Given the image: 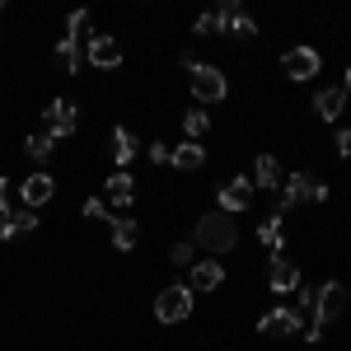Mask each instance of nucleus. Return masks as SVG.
Listing matches in <instances>:
<instances>
[{
  "instance_id": "obj_1",
  "label": "nucleus",
  "mask_w": 351,
  "mask_h": 351,
  "mask_svg": "<svg viewBox=\"0 0 351 351\" xmlns=\"http://www.w3.org/2000/svg\"><path fill=\"white\" fill-rule=\"evenodd\" d=\"M197 243L211 248V253H230L239 243V230H234V220L225 216V211H211V216L197 220Z\"/></svg>"
},
{
  "instance_id": "obj_2",
  "label": "nucleus",
  "mask_w": 351,
  "mask_h": 351,
  "mask_svg": "<svg viewBox=\"0 0 351 351\" xmlns=\"http://www.w3.org/2000/svg\"><path fill=\"white\" fill-rule=\"evenodd\" d=\"M183 66H188V75H192V94H197L202 104H220V99L230 94V84H225V75H220L216 66H202V61H192V56H183Z\"/></svg>"
},
{
  "instance_id": "obj_3",
  "label": "nucleus",
  "mask_w": 351,
  "mask_h": 351,
  "mask_svg": "<svg viewBox=\"0 0 351 351\" xmlns=\"http://www.w3.org/2000/svg\"><path fill=\"white\" fill-rule=\"evenodd\" d=\"M295 202H328V183H324V178H314V173H291V178L281 183V202H276V211H286V206H295Z\"/></svg>"
},
{
  "instance_id": "obj_4",
  "label": "nucleus",
  "mask_w": 351,
  "mask_h": 351,
  "mask_svg": "<svg viewBox=\"0 0 351 351\" xmlns=\"http://www.w3.org/2000/svg\"><path fill=\"white\" fill-rule=\"evenodd\" d=\"M192 314V291L188 286H164L160 300H155V319L160 324H178V319H188Z\"/></svg>"
},
{
  "instance_id": "obj_5",
  "label": "nucleus",
  "mask_w": 351,
  "mask_h": 351,
  "mask_svg": "<svg viewBox=\"0 0 351 351\" xmlns=\"http://www.w3.org/2000/svg\"><path fill=\"white\" fill-rule=\"evenodd\" d=\"M342 309H347V286H342V281H328V286L314 291V324L319 328H324L328 319H337Z\"/></svg>"
},
{
  "instance_id": "obj_6",
  "label": "nucleus",
  "mask_w": 351,
  "mask_h": 351,
  "mask_svg": "<svg viewBox=\"0 0 351 351\" xmlns=\"http://www.w3.org/2000/svg\"><path fill=\"white\" fill-rule=\"evenodd\" d=\"M75 122H80V108L71 104V99H52V108H47V136H71L75 132Z\"/></svg>"
},
{
  "instance_id": "obj_7",
  "label": "nucleus",
  "mask_w": 351,
  "mask_h": 351,
  "mask_svg": "<svg viewBox=\"0 0 351 351\" xmlns=\"http://www.w3.org/2000/svg\"><path fill=\"white\" fill-rule=\"evenodd\" d=\"M281 71L291 80H309V75H319V52L314 47H291V52L281 56Z\"/></svg>"
},
{
  "instance_id": "obj_8",
  "label": "nucleus",
  "mask_w": 351,
  "mask_h": 351,
  "mask_svg": "<svg viewBox=\"0 0 351 351\" xmlns=\"http://www.w3.org/2000/svg\"><path fill=\"white\" fill-rule=\"evenodd\" d=\"M248 206H253V178H230L220 188V211L234 216V211H248Z\"/></svg>"
},
{
  "instance_id": "obj_9",
  "label": "nucleus",
  "mask_w": 351,
  "mask_h": 351,
  "mask_svg": "<svg viewBox=\"0 0 351 351\" xmlns=\"http://www.w3.org/2000/svg\"><path fill=\"white\" fill-rule=\"evenodd\" d=\"M89 61H94L99 71L122 66V47H117V38H108V33H94V38H89Z\"/></svg>"
},
{
  "instance_id": "obj_10",
  "label": "nucleus",
  "mask_w": 351,
  "mask_h": 351,
  "mask_svg": "<svg viewBox=\"0 0 351 351\" xmlns=\"http://www.w3.org/2000/svg\"><path fill=\"white\" fill-rule=\"evenodd\" d=\"M234 14H239V0H225V5H216L211 14L197 19V33H202V38H206V33H225V28L234 24Z\"/></svg>"
},
{
  "instance_id": "obj_11",
  "label": "nucleus",
  "mask_w": 351,
  "mask_h": 351,
  "mask_svg": "<svg viewBox=\"0 0 351 351\" xmlns=\"http://www.w3.org/2000/svg\"><path fill=\"white\" fill-rule=\"evenodd\" d=\"M28 230H38V211H33V206H19V211L0 216V239H19Z\"/></svg>"
},
{
  "instance_id": "obj_12",
  "label": "nucleus",
  "mask_w": 351,
  "mask_h": 351,
  "mask_svg": "<svg viewBox=\"0 0 351 351\" xmlns=\"http://www.w3.org/2000/svg\"><path fill=\"white\" fill-rule=\"evenodd\" d=\"M295 286H300V267L286 253H276V258H271V291L286 295V291H295Z\"/></svg>"
},
{
  "instance_id": "obj_13",
  "label": "nucleus",
  "mask_w": 351,
  "mask_h": 351,
  "mask_svg": "<svg viewBox=\"0 0 351 351\" xmlns=\"http://www.w3.org/2000/svg\"><path fill=\"white\" fill-rule=\"evenodd\" d=\"M258 328H263V332H281V337H300V314L281 304V309L263 314V324H258Z\"/></svg>"
},
{
  "instance_id": "obj_14",
  "label": "nucleus",
  "mask_w": 351,
  "mask_h": 351,
  "mask_svg": "<svg viewBox=\"0 0 351 351\" xmlns=\"http://www.w3.org/2000/svg\"><path fill=\"white\" fill-rule=\"evenodd\" d=\"M314 108H319L324 122H337V117L347 112V89H342V84H337V89H319V94H314Z\"/></svg>"
},
{
  "instance_id": "obj_15",
  "label": "nucleus",
  "mask_w": 351,
  "mask_h": 351,
  "mask_svg": "<svg viewBox=\"0 0 351 351\" xmlns=\"http://www.w3.org/2000/svg\"><path fill=\"white\" fill-rule=\"evenodd\" d=\"M24 206H33V211H38V206H43V202H52V192H56V183L52 178H47V173H33V178H24Z\"/></svg>"
},
{
  "instance_id": "obj_16",
  "label": "nucleus",
  "mask_w": 351,
  "mask_h": 351,
  "mask_svg": "<svg viewBox=\"0 0 351 351\" xmlns=\"http://www.w3.org/2000/svg\"><path fill=\"white\" fill-rule=\"evenodd\" d=\"M281 183H286L281 164L271 160V155H258V164H253V188H276L281 192Z\"/></svg>"
},
{
  "instance_id": "obj_17",
  "label": "nucleus",
  "mask_w": 351,
  "mask_h": 351,
  "mask_svg": "<svg viewBox=\"0 0 351 351\" xmlns=\"http://www.w3.org/2000/svg\"><path fill=\"white\" fill-rule=\"evenodd\" d=\"M108 145H112V160L122 164V169H127V164L141 155V141H136L127 127H112V141H108Z\"/></svg>"
},
{
  "instance_id": "obj_18",
  "label": "nucleus",
  "mask_w": 351,
  "mask_h": 351,
  "mask_svg": "<svg viewBox=\"0 0 351 351\" xmlns=\"http://www.w3.org/2000/svg\"><path fill=\"white\" fill-rule=\"evenodd\" d=\"M225 281V263H192V291H216Z\"/></svg>"
},
{
  "instance_id": "obj_19",
  "label": "nucleus",
  "mask_w": 351,
  "mask_h": 351,
  "mask_svg": "<svg viewBox=\"0 0 351 351\" xmlns=\"http://www.w3.org/2000/svg\"><path fill=\"white\" fill-rule=\"evenodd\" d=\"M104 192H108V202H112V206H127V202L136 197V183H132V173H127V169H117V173H112L108 183H104Z\"/></svg>"
},
{
  "instance_id": "obj_20",
  "label": "nucleus",
  "mask_w": 351,
  "mask_h": 351,
  "mask_svg": "<svg viewBox=\"0 0 351 351\" xmlns=\"http://www.w3.org/2000/svg\"><path fill=\"white\" fill-rule=\"evenodd\" d=\"M169 164H173V169H202V164H206V150H202L197 141H183L178 150H169Z\"/></svg>"
},
{
  "instance_id": "obj_21",
  "label": "nucleus",
  "mask_w": 351,
  "mask_h": 351,
  "mask_svg": "<svg viewBox=\"0 0 351 351\" xmlns=\"http://www.w3.org/2000/svg\"><path fill=\"white\" fill-rule=\"evenodd\" d=\"M108 225H112V243H117L122 253H132V248H136V239H141L136 220H132V216H117V220H108Z\"/></svg>"
},
{
  "instance_id": "obj_22",
  "label": "nucleus",
  "mask_w": 351,
  "mask_h": 351,
  "mask_svg": "<svg viewBox=\"0 0 351 351\" xmlns=\"http://www.w3.org/2000/svg\"><path fill=\"white\" fill-rule=\"evenodd\" d=\"M258 239L267 243L271 253H281V239H286V234H281V211H276V216H267L263 225H258Z\"/></svg>"
},
{
  "instance_id": "obj_23",
  "label": "nucleus",
  "mask_w": 351,
  "mask_h": 351,
  "mask_svg": "<svg viewBox=\"0 0 351 351\" xmlns=\"http://www.w3.org/2000/svg\"><path fill=\"white\" fill-rule=\"evenodd\" d=\"M56 56H61V66H66V75H75V71H80V47H75V43H71V38H61V43H56Z\"/></svg>"
},
{
  "instance_id": "obj_24",
  "label": "nucleus",
  "mask_w": 351,
  "mask_h": 351,
  "mask_svg": "<svg viewBox=\"0 0 351 351\" xmlns=\"http://www.w3.org/2000/svg\"><path fill=\"white\" fill-rule=\"evenodd\" d=\"M24 155H33V160L43 164L47 155H52V136H47V132H33V136L24 141Z\"/></svg>"
},
{
  "instance_id": "obj_25",
  "label": "nucleus",
  "mask_w": 351,
  "mask_h": 351,
  "mask_svg": "<svg viewBox=\"0 0 351 351\" xmlns=\"http://www.w3.org/2000/svg\"><path fill=\"white\" fill-rule=\"evenodd\" d=\"M206 127H211V117H206V112H202V108L183 112V132H188L192 141H197V136H206Z\"/></svg>"
},
{
  "instance_id": "obj_26",
  "label": "nucleus",
  "mask_w": 351,
  "mask_h": 351,
  "mask_svg": "<svg viewBox=\"0 0 351 351\" xmlns=\"http://www.w3.org/2000/svg\"><path fill=\"white\" fill-rule=\"evenodd\" d=\"M84 33H89V14H84V10H75V14L66 19V38L75 43V38H84Z\"/></svg>"
},
{
  "instance_id": "obj_27",
  "label": "nucleus",
  "mask_w": 351,
  "mask_h": 351,
  "mask_svg": "<svg viewBox=\"0 0 351 351\" xmlns=\"http://www.w3.org/2000/svg\"><path fill=\"white\" fill-rule=\"evenodd\" d=\"M84 216H89V220H112V211H108L104 197H89V202H84Z\"/></svg>"
},
{
  "instance_id": "obj_28",
  "label": "nucleus",
  "mask_w": 351,
  "mask_h": 351,
  "mask_svg": "<svg viewBox=\"0 0 351 351\" xmlns=\"http://www.w3.org/2000/svg\"><path fill=\"white\" fill-rule=\"evenodd\" d=\"M169 263L173 267H192V243H173L169 248Z\"/></svg>"
},
{
  "instance_id": "obj_29",
  "label": "nucleus",
  "mask_w": 351,
  "mask_h": 351,
  "mask_svg": "<svg viewBox=\"0 0 351 351\" xmlns=\"http://www.w3.org/2000/svg\"><path fill=\"white\" fill-rule=\"evenodd\" d=\"M230 28H234L239 38H253V33H258V24H253V19H248L243 10H239V14H234V24H230Z\"/></svg>"
},
{
  "instance_id": "obj_30",
  "label": "nucleus",
  "mask_w": 351,
  "mask_h": 351,
  "mask_svg": "<svg viewBox=\"0 0 351 351\" xmlns=\"http://www.w3.org/2000/svg\"><path fill=\"white\" fill-rule=\"evenodd\" d=\"M337 155H351V127H337Z\"/></svg>"
},
{
  "instance_id": "obj_31",
  "label": "nucleus",
  "mask_w": 351,
  "mask_h": 351,
  "mask_svg": "<svg viewBox=\"0 0 351 351\" xmlns=\"http://www.w3.org/2000/svg\"><path fill=\"white\" fill-rule=\"evenodd\" d=\"M295 300H300V309H314V291H304V286H295Z\"/></svg>"
},
{
  "instance_id": "obj_32",
  "label": "nucleus",
  "mask_w": 351,
  "mask_h": 351,
  "mask_svg": "<svg viewBox=\"0 0 351 351\" xmlns=\"http://www.w3.org/2000/svg\"><path fill=\"white\" fill-rule=\"evenodd\" d=\"M150 160H155V164H169V145H150Z\"/></svg>"
},
{
  "instance_id": "obj_33",
  "label": "nucleus",
  "mask_w": 351,
  "mask_h": 351,
  "mask_svg": "<svg viewBox=\"0 0 351 351\" xmlns=\"http://www.w3.org/2000/svg\"><path fill=\"white\" fill-rule=\"evenodd\" d=\"M5 188H10V183L0 178V216H10V206H5Z\"/></svg>"
},
{
  "instance_id": "obj_34",
  "label": "nucleus",
  "mask_w": 351,
  "mask_h": 351,
  "mask_svg": "<svg viewBox=\"0 0 351 351\" xmlns=\"http://www.w3.org/2000/svg\"><path fill=\"white\" fill-rule=\"evenodd\" d=\"M342 89H347V94H351V71H347V80H342Z\"/></svg>"
}]
</instances>
